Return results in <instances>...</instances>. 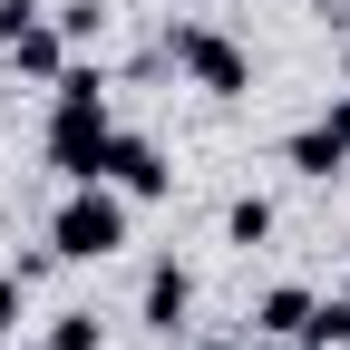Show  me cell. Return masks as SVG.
Here are the masks:
<instances>
[{"label":"cell","instance_id":"e0dca14e","mask_svg":"<svg viewBox=\"0 0 350 350\" xmlns=\"http://www.w3.org/2000/svg\"><path fill=\"white\" fill-rule=\"evenodd\" d=\"M340 301H350V273H340Z\"/></svg>","mask_w":350,"mask_h":350},{"label":"cell","instance_id":"5b68a950","mask_svg":"<svg viewBox=\"0 0 350 350\" xmlns=\"http://www.w3.org/2000/svg\"><path fill=\"white\" fill-rule=\"evenodd\" d=\"M0 59H10L20 78H39V88H49V78H59V68H68L78 49H68V39H59V20H49V10H39V20H29L20 39H0Z\"/></svg>","mask_w":350,"mask_h":350},{"label":"cell","instance_id":"52a82bcc","mask_svg":"<svg viewBox=\"0 0 350 350\" xmlns=\"http://www.w3.org/2000/svg\"><path fill=\"white\" fill-rule=\"evenodd\" d=\"M312 301H321V292H301V282H273V292L253 301V331H262V340H301V321H312Z\"/></svg>","mask_w":350,"mask_h":350},{"label":"cell","instance_id":"ba28073f","mask_svg":"<svg viewBox=\"0 0 350 350\" xmlns=\"http://www.w3.org/2000/svg\"><path fill=\"white\" fill-rule=\"evenodd\" d=\"M273 224H282V214H273V195H234V204H224V243H243V253H262V243H273Z\"/></svg>","mask_w":350,"mask_h":350},{"label":"cell","instance_id":"8fae6325","mask_svg":"<svg viewBox=\"0 0 350 350\" xmlns=\"http://www.w3.org/2000/svg\"><path fill=\"white\" fill-rule=\"evenodd\" d=\"M59 39H68V49H98V39H107V10H98V0H59Z\"/></svg>","mask_w":350,"mask_h":350},{"label":"cell","instance_id":"3957f363","mask_svg":"<svg viewBox=\"0 0 350 350\" xmlns=\"http://www.w3.org/2000/svg\"><path fill=\"white\" fill-rule=\"evenodd\" d=\"M107 185H117L126 204H156V195L175 185V165H165L156 137H126V126H117V146H107Z\"/></svg>","mask_w":350,"mask_h":350},{"label":"cell","instance_id":"2e32d148","mask_svg":"<svg viewBox=\"0 0 350 350\" xmlns=\"http://www.w3.org/2000/svg\"><path fill=\"white\" fill-rule=\"evenodd\" d=\"M185 350H234V340H185Z\"/></svg>","mask_w":350,"mask_h":350},{"label":"cell","instance_id":"5bb4252c","mask_svg":"<svg viewBox=\"0 0 350 350\" xmlns=\"http://www.w3.org/2000/svg\"><path fill=\"white\" fill-rule=\"evenodd\" d=\"M321 126H331V137H340V146H350V88H340V98H331V107H321Z\"/></svg>","mask_w":350,"mask_h":350},{"label":"cell","instance_id":"4fadbf2b","mask_svg":"<svg viewBox=\"0 0 350 350\" xmlns=\"http://www.w3.org/2000/svg\"><path fill=\"white\" fill-rule=\"evenodd\" d=\"M29 20H39V0H0V39H20Z\"/></svg>","mask_w":350,"mask_h":350},{"label":"cell","instance_id":"8992f818","mask_svg":"<svg viewBox=\"0 0 350 350\" xmlns=\"http://www.w3.org/2000/svg\"><path fill=\"white\" fill-rule=\"evenodd\" d=\"M282 165H292V175H312V185H331V175L350 165V146H340L331 126L312 117V126H292V137H282Z\"/></svg>","mask_w":350,"mask_h":350},{"label":"cell","instance_id":"6da1fadb","mask_svg":"<svg viewBox=\"0 0 350 350\" xmlns=\"http://www.w3.org/2000/svg\"><path fill=\"white\" fill-rule=\"evenodd\" d=\"M126 214H137V204H126L107 175H98V185H68L59 214H49V253H59V262H107V253L126 243Z\"/></svg>","mask_w":350,"mask_h":350},{"label":"cell","instance_id":"9a60e30c","mask_svg":"<svg viewBox=\"0 0 350 350\" xmlns=\"http://www.w3.org/2000/svg\"><path fill=\"white\" fill-rule=\"evenodd\" d=\"M234 350H292V340H262V331H253V340H234Z\"/></svg>","mask_w":350,"mask_h":350},{"label":"cell","instance_id":"277c9868","mask_svg":"<svg viewBox=\"0 0 350 350\" xmlns=\"http://www.w3.org/2000/svg\"><path fill=\"white\" fill-rule=\"evenodd\" d=\"M185 312H195V273H185V262H146V292H137V321L146 331H185Z\"/></svg>","mask_w":350,"mask_h":350},{"label":"cell","instance_id":"9c48e42d","mask_svg":"<svg viewBox=\"0 0 350 350\" xmlns=\"http://www.w3.org/2000/svg\"><path fill=\"white\" fill-rule=\"evenodd\" d=\"M301 350H350V301H340V292H321V301H312V321H301Z\"/></svg>","mask_w":350,"mask_h":350},{"label":"cell","instance_id":"30bf717a","mask_svg":"<svg viewBox=\"0 0 350 350\" xmlns=\"http://www.w3.org/2000/svg\"><path fill=\"white\" fill-rule=\"evenodd\" d=\"M39 350H107V321H98V312H49Z\"/></svg>","mask_w":350,"mask_h":350},{"label":"cell","instance_id":"7a4b0ae2","mask_svg":"<svg viewBox=\"0 0 350 350\" xmlns=\"http://www.w3.org/2000/svg\"><path fill=\"white\" fill-rule=\"evenodd\" d=\"M165 68L185 88H204V98H243V88H253V49L234 29H214V20H175L165 29Z\"/></svg>","mask_w":350,"mask_h":350},{"label":"cell","instance_id":"7c38bea8","mask_svg":"<svg viewBox=\"0 0 350 350\" xmlns=\"http://www.w3.org/2000/svg\"><path fill=\"white\" fill-rule=\"evenodd\" d=\"M20 301H29V282H20V273H0V350L20 340Z\"/></svg>","mask_w":350,"mask_h":350}]
</instances>
